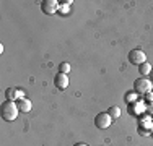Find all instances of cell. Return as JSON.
<instances>
[{
    "label": "cell",
    "instance_id": "cell-9",
    "mask_svg": "<svg viewBox=\"0 0 153 146\" xmlns=\"http://www.w3.org/2000/svg\"><path fill=\"white\" fill-rule=\"evenodd\" d=\"M138 70H140L142 75H150V73H152V65L148 63V62H145V63L140 65V68H138Z\"/></svg>",
    "mask_w": 153,
    "mask_h": 146
},
{
    "label": "cell",
    "instance_id": "cell-17",
    "mask_svg": "<svg viewBox=\"0 0 153 146\" xmlns=\"http://www.w3.org/2000/svg\"><path fill=\"white\" fill-rule=\"evenodd\" d=\"M150 76H152V83H153V68H152V73H150Z\"/></svg>",
    "mask_w": 153,
    "mask_h": 146
},
{
    "label": "cell",
    "instance_id": "cell-8",
    "mask_svg": "<svg viewBox=\"0 0 153 146\" xmlns=\"http://www.w3.org/2000/svg\"><path fill=\"white\" fill-rule=\"evenodd\" d=\"M108 114L111 115V119H112V120H117L119 117H121V114H122V112H121V109H119L117 105H112V107H109Z\"/></svg>",
    "mask_w": 153,
    "mask_h": 146
},
{
    "label": "cell",
    "instance_id": "cell-4",
    "mask_svg": "<svg viewBox=\"0 0 153 146\" xmlns=\"http://www.w3.org/2000/svg\"><path fill=\"white\" fill-rule=\"evenodd\" d=\"M129 62L132 65H135V67H140L142 63H145L147 62V55H145L143 50L140 49H134L129 52Z\"/></svg>",
    "mask_w": 153,
    "mask_h": 146
},
{
    "label": "cell",
    "instance_id": "cell-13",
    "mask_svg": "<svg viewBox=\"0 0 153 146\" xmlns=\"http://www.w3.org/2000/svg\"><path fill=\"white\" fill-rule=\"evenodd\" d=\"M145 107H147V109H145V111H147L148 114H153V102H150V104H147V105H145Z\"/></svg>",
    "mask_w": 153,
    "mask_h": 146
},
{
    "label": "cell",
    "instance_id": "cell-14",
    "mask_svg": "<svg viewBox=\"0 0 153 146\" xmlns=\"http://www.w3.org/2000/svg\"><path fill=\"white\" fill-rule=\"evenodd\" d=\"M16 97H18V99H23V97H25V91L16 89Z\"/></svg>",
    "mask_w": 153,
    "mask_h": 146
},
{
    "label": "cell",
    "instance_id": "cell-10",
    "mask_svg": "<svg viewBox=\"0 0 153 146\" xmlns=\"http://www.w3.org/2000/svg\"><path fill=\"white\" fill-rule=\"evenodd\" d=\"M68 72H70V63H68V62H62L59 65V73H65V75H67Z\"/></svg>",
    "mask_w": 153,
    "mask_h": 146
},
{
    "label": "cell",
    "instance_id": "cell-11",
    "mask_svg": "<svg viewBox=\"0 0 153 146\" xmlns=\"http://www.w3.org/2000/svg\"><path fill=\"white\" fill-rule=\"evenodd\" d=\"M5 94H7V97H8V101L16 99V88H8Z\"/></svg>",
    "mask_w": 153,
    "mask_h": 146
},
{
    "label": "cell",
    "instance_id": "cell-1",
    "mask_svg": "<svg viewBox=\"0 0 153 146\" xmlns=\"http://www.w3.org/2000/svg\"><path fill=\"white\" fill-rule=\"evenodd\" d=\"M0 111H2V119L5 120V122H13V120H16L20 109H18L15 101H5L2 104V109H0Z\"/></svg>",
    "mask_w": 153,
    "mask_h": 146
},
{
    "label": "cell",
    "instance_id": "cell-5",
    "mask_svg": "<svg viewBox=\"0 0 153 146\" xmlns=\"http://www.w3.org/2000/svg\"><path fill=\"white\" fill-rule=\"evenodd\" d=\"M59 2L57 0H44V2H41V10L44 15H54L59 12Z\"/></svg>",
    "mask_w": 153,
    "mask_h": 146
},
{
    "label": "cell",
    "instance_id": "cell-6",
    "mask_svg": "<svg viewBox=\"0 0 153 146\" xmlns=\"http://www.w3.org/2000/svg\"><path fill=\"white\" fill-rule=\"evenodd\" d=\"M54 85H56L57 89H67L68 86V76L65 75V73H57L56 78H54Z\"/></svg>",
    "mask_w": 153,
    "mask_h": 146
},
{
    "label": "cell",
    "instance_id": "cell-2",
    "mask_svg": "<svg viewBox=\"0 0 153 146\" xmlns=\"http://www.w3.org/2000/svg\"><path fill=\"white\" fill-rule=\"evenodd\" d=\"M153 89V83L152 80H147V78H138L135 83H134V91L137 94H142V96H147L148 93Z\"/></svg>",
    "mask_w": 153,
    "mask_h": 146
},
{
    "label": "cell",
    "instance_id": "cell-3",
    "mask_svg": "<svg viewBox=\"0 0 153 146\" xmlns=\"http://www.w3.org/2000/svg\"><path fill=\"white\" fill-rule=\"evenodd\" d=\"M111 123H112V119H111V115H109L108 112H101V114H98L96 117H94V125H96V128H100V130L109 128Z\"/></svg>",
    "mask_w": 153,
    "mask_h": 146
},
{
    "label": "cell",
    "instance_id": "cell-16",
    "mask_svg": "<svg viewBox=\"0 0 153 146\" xmlns=\"http://www.w3.org/2000/svg\"><path fill=\"white\" fill-rule=\"evenodd\" d=\"M75 146H88V145H85V143H76Z\"/></svg>",
    "mask_w": 153,
    "mask_h": 146
},
{
    "label": "cell",
    "instance_id": "cell-15",
    "mask_svg": "<svg viewBox=\"0 0 153 146\" xmlns=\"http://www.w3.org/2000/svg\"><path fill=\"white\" fill-rule=\"evenodd\" d=\"M147 99L150 101V102H153V91H150V93L147 94Z\"/></svg>",
    "mask_w": 153,
    "mask_h": 146
},
{
    "label": "cell",
    "instance_id": "cell-7",
    "mask_svg": "<svg viewBox=\"0 0 153 146\" xmlns=\"http://www.w3.org/2000/svg\"><path fill=\"white\" fill-rule=\"evenodd\" d=\"M16 105H18V109H20L21 112H30L31 107H33L31 101L26 99V97H23V99H18V101H16Z\"/></svg>",
    "mask_w": 153,
    "mask_h": 146
},
{
    "label": "cell",
    "instance_id": "cell-12",
    "mask_svg": "<svg viewBox=\"0 0 153 146\" xmlns=\"http://www.w3.org/2000/svg\"><path fill=\"white\" fill-rule=\"evenodd\" d=\"M135 99H137V93H127V96H126L127 102H134Z\"/></svg>",
    "mask_w": 153,
    "mask_h": 146
}]
</instances>
